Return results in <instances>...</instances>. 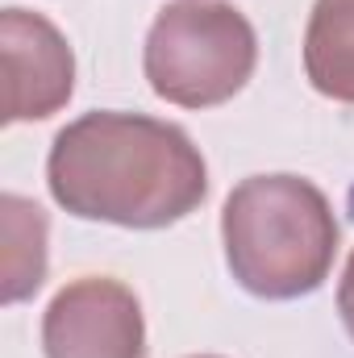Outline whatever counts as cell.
<instances>
[{
    "mask_svg": "<svg viewBox=\"0 0 354 358\" xmlns=\"http://www.w3.org/2000/svg\"><path fill=\"white\" fill-rule=\"evenodd\" d=\"M0 234H4L0 300L4 304H21L46 279V234H50V221H46V213L34 200H25L17 192H4L0 196Z\"/></svg>",
    "mask_w": 354,
    "mask_h": 358,
    "instance_id": "52a82bcc",
    "label": "cell"
},
{
    "mask_svg": "<svg viewBox=\"0 0 354 358\" xmlns=\"http://www.w3.org/2000/svg\"><path fill=\"white\" fill-rule=\"evenodd\" d=\"M196 358H217V355H196Z\"/></svg>",
    "mask_w": 354,
    "mask_h": 358,
    "instance_id": "9c48e42d",
    "label": "cell"
},
{
    "mask_svg": "<svg viewBox=\"0 0 354 358\" xmlns=\"http://www.w3.org/2000/svg\"><path fill=\"white\" fill-rule=\"evenodd\" d=\"M229 275L259 300L317 292L338 255V217L325 192L300 176H250L221 208Z\"/></svg>",
    "mask_w": 354,
    "mask_h": 358,
    "instance_id": "7a4b0ae2",
    "label": "cell"
},
{
    "mask_svg": "<svg viewBox=\"0 0 354 358\" xmlns=\"http://www.w3.org/2000/svg\"><path fill=\"white\" fill-rule=\"evenodd\" d=\"M259 38L242 8L225 0H176L159 8L142 67L150 92L179 108H217L250 84Z\"/></svg>",
    "mask_w": 354,
    "mask_h": 358,
    "instance_id": "3957f363",
    "label": "cell"
},
{
    "mask_svg": "<svg viewBox=\"0 0 354 358\" xmlns=\"http://www.w3.org/2000/svg\"><path fill=\"white\" fill-rule=\"evenodd\" d=\"M46 358H146L138 296L108 275H84L55 292L42 317Z\"/></svg>",
    "mask_w": 354,
    "mask_h": 358,
    "instance_id": "277c9868",
    "label": "cell"
},
{
    "mask_svg": "<svg viewBox=\"0 0 354 358\" xmlns=\"http://www.w3.org/2000/svg\"><path fill=\"white\" fill-rule=\"evenodd\" d=\"M4 55V121H46L76 92V55L55 21L29 8L0 13Z\"/></svg>",
    "mask_w": 354,
    "mask_h": 358,
    "instance_id": "5b68a950",
    "label": "cell"
},
{
    "mask_svg": "<svg viewBox=\"0 0 354 358\" xmlns=\"http://www.w3.org/2000/svg\"><path fill=\"white\" fill-rule=\"evenodd\" d=\"M304 76L309 84L354 104V0H317L304 29Z\"/></svg>",
    "mask_w": 354,
    "mask_h": 358,
    "instance_id": "8992f818",
    "label": "cell"
},
{
    "mask_svg": "<svg viewBox=\"0 0 354 358\" xmlns=\"http://www.w3.org/2000/svg\"><path fill=\"white\" fill-rule=\"evenodd\" d=\"M338 313H342V325L354 342V255L346 259V271H342V283H338Z\"/></svg>",
    "mask_w": 354,
    "mask_h": 358,
    "instance_id": "ba28073f",
    "label": "cell"
},
{
    "mask_svg": "<svg viewBox=\"0 0 354 358\" xmlns=\"http://www.w3.org/2000/svg\"><path fill=\"white\" fill-rule=\"evenodd\" d=\"M46 183L59 208L121 229H163L208 196L200 146L171 121L100 108L55 134Z\"/></svg>",
    "mask_w": 354,
    "mask_h": 358,
    "instance_id": "6da1fadb",
    "label": "cell"
}]
</instances>
